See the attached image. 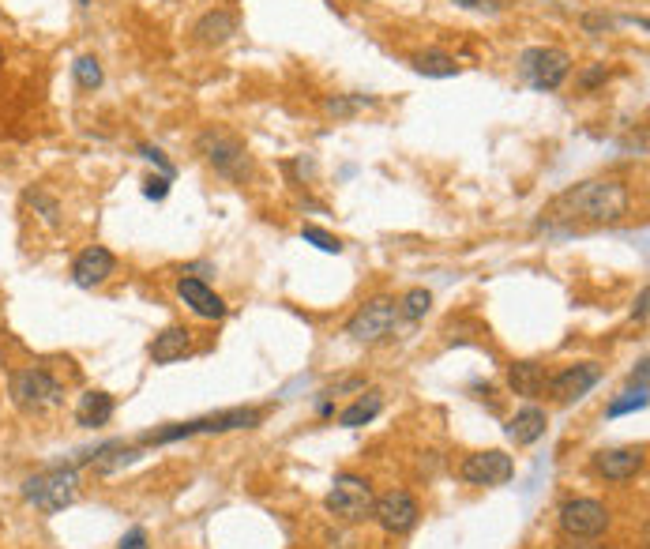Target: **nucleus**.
Instances as JSON below:
<instances>
[{
  "instance_id": "nucleus-26",
  "label": "nucleus",
  "mask_w": 650,
  "mask_h": 549,
  "mask_svg": "<svg viewBox=\"0 0 650 549\" xmlns=\"http://www.w3.org/2000/svg\"><path fill=\"white\" fill-rule=\"evenodd\" d=\"M429 309H433V294H429L425 286H414V290L403 294V301H399V316H406V320H421Z\"/></svg>"
},
{
  "instance_id": "nucleus-36",
  "label": "nucleus",
  "mask_w": 650,
  "mask_h": 549,
  "mask_svg": "<svg viewBox=\"0 0 650 549\" xmlns=\"http://www.w3.org/2000/svg\"><path fill=\"white\" fill-rule=\"evenodd\" d=\"M635 320H647V290H639V301H635Z\"/></svg>"
},
{
  "instance_id": "nucleus-10",
  "label": "nucleus",
  "mask_w": 650,
  "mask_h": 549,
  "mask_svg": "<svg viewBox=\"0 0 650 549\" xmlns=\"http://www.w3.org/2000/svg\"><path fill=\"white\" fill-rule=\"evenodd\" d=\"M598 380H602V365L598 361H575V365H564L560 373L545 380V392L553 395L560 407H572V403H579L583 395L598 388Z\"/></svg>"
},
{
  "instance_id": "nucleus-28",
  "label": "nucleus",
  "mask_w": 650,
  "mask_h": 549,
  "mask_svg": "<svg viewBox=\"0 0 650 549\" xmlns=\"http://www.w3.org/2000/svg\"><path fill=\"white\" fill-rule=\"evenodd\" d=\"M605 79H609V68H605L602 61H594V64H587L579 76H575V83H579V91H598Z\"/></svg>"
},
{
  "instance_id": "nucleus-13",
  "label": "nucleus",
  "mask_w": 650,
  "mask_h": 549,
  "mask_svg": "<svg viewBox=\"0 0 650 549\" xmlns=\"http://www.w3.org/2000/svg\"><path fill=\"white\" fill-rule=\"evenodd\" d=\"M643 463H647L643 448H602L594 455V471L602 474L605 482H613V486H624V482L639 478Z\"/></svg>"
},
{
  "instance_id": "nucleus-21",
  "label": "nucleus",
  "mask_w": 650,
  "mask_h": 549,
  "mask_svg": "<svg viewBox=\"0 0 650 549\" xmlns=\"http://www.w3.org/2000/svg\"><path fill=\"white\" fill-rule=\"evenodd\" d=\"M410 64H414V72H418V76H429V79L459 76V61L451 57L448 49H421V53H414V57H410Z\"/></svg>"
},
{
  "instance_id": "nucleus-3",
  "label": "nucleus",
  "mask_w": 650,
  "mask_h": 549,
  "mask_svg": "<svg viewBox=\"0 0 650 549\" xmlns=\"http://www.w3.org/2000/svg\"><path fill=\"white\" fill-rule=\"evenodd\" d=\"M196 151L203 155V162L218 173V177H226L233 185H245L248 177H252V155H248V147L237 136H233L230 128H203L200 136H196Z\"/></svg>"
},
{
  "instance_id": "nucleus-8",
  "label": "nucleus",
  "mask_w": 650,
  "mask_h": 549,
  "mask_svg": "<svg viewBox=\"0 0 650 549\" xmlns=\"http://www.w3.org/2000/svg\"><path fill=\"white\" fill-rule=\"evenodd\" d=\"M399 324V301L395 298H372L346 320V335L354 343H380Z\"/></svg>"
},
{
  "instance_id": "nucleus-29",
  "label": "nucleus",
  "mask_w": 650,
  "mask_h": 549,
  "mask_svg": "<svg viewBox=\"0 0 650 549\" xmlns=\"http://www.w3.org/2000/svg\"><path fill=\"white\" fill-rule=\"evenodd\" d=\"M136 151H140V155L147 158L151 166H158V173H162V177H170V181H173V173H177V166H173L170 158H166V151H162V147H155V143H140Z\"/></svg>"
},
{
  "instance_id": "nucleus-20",
  "label": "nucleus",
  "mask_w": 650,
  "mask_h": 549,
  "mask_svg": "<svg viewBox=\"0 0 650 549\" xmlns=\"http://www.w3.org/2000/svg\"><path fill=\"white\" fill-rule=\"evenodd\" d=\"M192 350V331L181 328V324H173V328L158 331L155 343H151V358L155 365H173V361H181Z\"/></svg>"
},
{
  "instance_id": "nucleus-14",
  "label": "nucleus",
  "mask_w": 650,
  "mask_h": 549,
  "mask_svg": "<svg viewBox=\"0 0 650 549\" xmlns=\"http://www.w3.org/2000/svg\"><path fill=\"white\" fill-rule=\"evenodd\" d=\"M117 271V256L106 249V245H91V249H83L72 260V283L79 290H94V286L109 283V275Z\"/></svg>"
},
{
  "instance_id": "nucleus-9",
  "label": "nucleus",
  "mask_w": 650,
  "mask_h": 549,
  "mask_svg": "<svg viewBox=\"0 0 650 549\" xmlns=\"http://www.w3.org/2000/svg\"><path fill=\"white\" fill-rule=\"evenodd\" d=\"M557 523L568 538H598L609 531V508L594 497H572L557 508Z\"/></svg>"
},
{
  "instance_id": "nucleus-30",
  "label": "nucleus",
  "mask_w": 650,
  "mask_h": 549,
  "mask_svg": "<svg viewBox=\"0 0 650 549\" xmlns=\"http://www.w3.org/2000/svg\"><path fill=\"white\" fill-rule=\"evenodd\" d=\"M647 407V388H635V392H628V399H617V403H609V418H620V414H628V410H643Z\"/></svg>"
},
{
  "instance_id": "nucleus-16",
  "label": "nucleus",
  "mask_w": 650,
  "mask_h": 549,
  "mask_svg": "<svg viewBox=\"0 0 650 549\" xmlns=\"http://www.w3.org/2000/svg\"><path fill=\"white\" fill-rule=\"evenodd\" d=\"M237 31H241L237 12H230V8H211V12H203V16L196 19L192 38H196L200 46H226Z\"/></svg>"
},
{
  "instance_id": "nucleus-6",
  "label": "nucleus",
  "mask_w": 650,
  "mask_h": 549,
  "mask_svg": "<svg viewBox=\"0 0 650 549\" xmlns=\"http://www.w3.org/2000/svg\"><path fill=\"white\" fill-rule=\"evenodd\" d=\"M372 504H376V489L361 474H339L324 497V508L335 519H342V523L372 519Z\"/></svg>"
},
{
  "instance_id": "nucleus-2",
  "label": "nucleus",
  "mask_w": 650,
  "mask_h": 549,
  "mask_svg": "<svg viewBox=\"0 0 650 549\" xmlns=\"http://www.w3.org/2000/svg\"><path fill=\"white\" fill-rule=\"evenodd\" d=\"M260 422H264V410L233 407V410H218V414H203V418H188V422L162 425L155 433H143V444H173V440H188V437H218V433H233V429H256Z\"/></svg>"
},
{
  "instance_id": "nucleus-17",
  "label": "nucleus",
  "mask_w": 650,
  "mask_h": 549,
  "mask_svg": "<svg viewBox=\"0 0 650 549\" xmlns=\"http://www.w3.org/2000/svg\"><path fill=\"white\" fill-rule=\"evenodd\" d=\"M545 429H549V414L542 407H523L515 410L508 418V440L515 448H530V444H538L545 437Z\"/></svg>"
},
{
  "instance_id": "nucleus-19",
  "label": "nucleus",
  "mask_w": 650,
  "mask_h": 549,
  "mask_svg": "<svg viewBox=\"0 0 650 549\" xmlns=\"http://www.w3.org/2000/svg\"><path fill=\"white\" fill-rule=\"evenodd\" d=\"M545 380H549V373H545L542 361H515V365H508V388L515 395H523V399H538L545 392Z\"/></svg>"
},
{
  "instance_id": "nucleus-7",
  "label": "nucleus",
  "mask_w": 650,
  "mask_h": 549,
  "mask_svg": "<svg viewBox=\"0 0 650 549\" xmlns=\"http://www.w3.org/2000/svg\"><path fill=\"white\" fill-rule=\"evenodd\" d=\"M519 76L534 91H557L572 76V57L557 46H534L519 57Z\"/></svg>"
},
{
  "instance_id": "nucleus-32",
  "label": "nucleus",
  "mask_w": 650,
  "mask_h": 549,
  "mask_svg": "<svg viewBox=\"0 0 650 549\" xmlns=\"http://www.w3.org/2000/svg\"><path fill=\"white\" fill-rule=\"evenodd\" d=\"M583 31H587V34H605V31H613V19L605 16V12H590V16H583Z\"/></svg>"
},
{
  "instance_id": "nucleus-1",
  "label": "nucleus",
  "mask_w": 650,
  "mask_h": 549,
  "mask_svg": "<svg viewBox=\"0 0 650 549\" xmlns=\"http://www.w3.org/2000/svg\"><path fill=\"white\" fill-rule=\"evenodd\" d=\"M632 211V189L620 177H594L583 185H572L549 200L542 211V226H609Z\"/></svg>"
},
{
  "instance_id": "nucleus-34",
  "label": "nucleus",
  "mask_w": 650,
  "mask_h": 549,
  "mask_svg": "<svg viewBox=\"0 0 650 549\" xmlns=\"http://www.w3.org/2000/svg\"><path fill=\"white\" fill-rule=\"evenodd\" d=\"M342 392H365V380H361V377H346V380H339L335 388H327L324 395H342Z\"/></svg>"
},
{
  "instance_id": "nucleus-24",
  "label": "nucleus",
  "mask_w": 650,
  "mask_h": 549,
  "mask_svg": "<svg viewBox=\"0 0 650 549\" xmlns=\"http://www.w3.org/2000/svg\"><path fill=\"white\" fill-rule=\"evenodd\" d=\"M72 79H76L79 91H98L102 87V64H98V57H76V64H72Z\"/></svg>"
},
{
  "instance_id": "nucleus-12",
  "label": "nucleus",
  "mask_w": 650,
  "mask_h": 549,
  "mask_svg": "<svg viewBox=\"0 0 650 549\" xmlns=\"http://www.w3.org/2000/svg\"><path fill=\"white\" fill-rule=\"evenodd\" d=\"M372 519L380 523L384 534H406L418 527L421 504L406 489H387L384 497H376V504H372Z\"/></svg>"
},
{
  "instance_id": "nucleus-38",
  "label": "nucleus",
  "mask_w": 650,
  "mask_h": 549,
  "mask_svg": "<svg viewBox=\"0 0 650 549\" xmlns=\"http://www.w3.org/2000/svg\"><path fill=\"white\" fill-rule=\"evenodd\" d=\"M76 4H79V8H91V0H76Z\"/></svg>"
},
{
  "instance_id": "nucleus-31",
  "label": "nucleus",
  "mask_w": 650,
  "mask_h": 549,
  "mask_svg": "<svg viewBox=\"0 0 650 549\" xmlns=\"http://www.w3.org/2000/svg\"><path fill=\"white\" fill-rule=\"evenodd\" d=\"M143 196H147V200H166V196H170V177H162V173H158V177H147V181H143Z\"/></svg>"
},
{
  "instance_id": "nucleus-5",
  "label": "nucleus",
  "mask_w": 650,
  "mask_h": 549,
  "mask_svg": "<svg viewBox=\"0 0 650 549\" xmlns=\"http://www.w3.org/2000/svg\"><path fill=\"white\" fill-rule=\"evenodd\" d=\"M79 497V467L76 463H68V467H46V471L31 474L27 482H23V501L34 504L38 512H64L68 504H76Z\"/></svg>"
},
{
  "instance_id": "nucleus-23",
  "label": "nucleus",
  "mask_w": 650,
  "mask_h": 549,
  "mask_svg": "<svg viewBox=\"0 0 650 549\" xmlns=\"http://www.w3.org/2000/svg\"><path fill=\"white\" fill-rule=\"evenodd\" d=\"M369 106H376V98L369 95H335V98H324V113L327 117H354V113L369 110Z\"/></svg>"
},
{
  "instance_id": "nucleus-33",
  "label": "nucleus",
  "mask_w": 650,
  "mask_h": 549,
  "mask_svg": "<svg viewBox=\"0 0 650 549\" xmlns=\"http://www.w3.org/2000/svg\"><path fill=\"white\" fill-rule=\"evenodd\" d=\"M117 549H147V531H143V527H132V531L121 538V546Z\"/></svg>"
},
{
  "instance_id": "nucleus-39",
  "label": "nucleus",
  "mask_w": 650,
  "mask_h": 549,
  "mask_svg": "<svg viewBox=\"0 0 650 549\" xmlns=\"http://www.w3.org/2000/svg\"><path fill=\"white\" fill-rule=\"evenodd\" d=\"M0 61H4V49H0Z\"/></svg>"
},
{
  "instance_id": "nucleus-18",
  "label": "nucleus",
  "mask_w": 650,
  "mask_h": 549,
  "mask_svg": "<svg viewBox=\"0 0 650 549\" xmlns=\"http://www.w3.org/2000/svg\"><path fill=\"white\" fill-rule=\"evenodd\" d=\"M113 410H117V403H113V395L109 392H83L76 399L72 418H76L79 429H102V425H109Z\"/></svg>"
},
{
  "instance_id": "nucleus-35",
  "label": "nucleus",
  "mask_w": 650,
  "mask_h": 549,
  "mask_svg": "<svg viewBox=\"0 0 650 549\" xmlns=\"http://www.w3.org/2000/svg\"><path fill=\"white\" fill-rule=\"evenodd\" d=\"M451 4H459V8H470V12H496V8H500L496 0H451Z\"/></svg>"
},
{
  "instance_id": "nucleus-37",
  "label": "nucleus",
  "mask_w": 650,
  "mask_h": 549,
  "mask_svg": "<svg viewBox=\"0 0 650 549\" xmlns=\"http://www.w3.org/2000/svg\"><path fill=\"white\" fill-rule=\"evenodd\" d=\"M564 549H605V546H598L594 538H572V546H564Z\"/></svg>"
},
{
  "instance_id": "nucleus-25",
  "label": "nucleus",
  "mask_w": 650,
  "mask_h": 549,
  "mask_svg": "<svg viewBox=\"0 0 650 549\" xmlns=\"http://www.w3.org/2000/svg\"><path fill=\"white\" fill-rule=\"evenodd\" d=\"M23 200H27V204L34 207V215H38V219L46 222L49 230H57V226H61V204H57V200H53L49 192L31 189V192H27V196H23Z\"/></svg>"
},
{
  "instance_id": "nucleus-11",
  "label": "nucleus",
  "mask_w": 650,
  "mask_h": 549,
  "mask_svg": "<svg viewBox=\"0 0 650 549\" xmlns=\"http://www.w3.org/2000/svg\"><path fill=\"white\" fill-rule=\"evenodd\" d=\"M459 478L466 486H508L515 478V459L508 452H500V448L474 452L459 463Z\"/></svg>"
},
{
  "instance_id": "nucleus-4",
  "label": "nucleus",
  "mask_w": 650,
  "mask_h": 549,
  "mask_svg": "<svg viewBox=\"0 0 650 549\" xmlns=\"http://www.w3.org/2000/svg\"><path fill=\"white\" fill-rule=\"evenodd\" d=\"M8 399L19 414H46V410L64 407V384L42 365L12 369L8 377Z\"/></svg>"
},
{
  "instance_id": "nucleus-27",
  "label": "nucleus",
  "mask_w": 650,
  "mask_h": 549,
  "mask_svg": "<svg viewBox=\"0 0 650 549\" xmlns=\"http://www.w3.org/2000/svg\"><path fill=\"white\" fill-rule=\"evenodd\" d=\"M301 237H305L309 245H316L320 252H331V256H339L342 252V241L335 234H327L324 226H301Z\"/></svg>"
},
{
  "instance_id": "nucleus-22",
  "label": "nucleus",
  "mask_w": 650,
  "mask_h": 549,
  "mask_svg": "<svg viewBox=\"0 0 650 549\" xmlns=\"http://www.w3.org/2000/svg\"><path fill=\"white\" fill-rule=\"evenodd\" d=\"M380 410H384V395H380V392H361L354 403L339 414V425H346V429H361V425H369Z\"/></svg>"
},
{
  "instance_id": "nucleus-15",
  "label": "nucleus",
  "mask_w": 650,
  "mask_h": 549,
  "mask_svg": "<svg viewBox=\"0 0 650 549\" xmlns=\"http://www.w3.org/2000/svg\"><path fill=\"white\" fill-rule=\"evenodd\" d=\"M177 298L185 301L200 320H222V316H226V301L218 298L203 279H196V275H181V279H177Z\"/></svg>"
}]
</instances>
